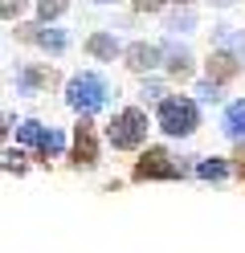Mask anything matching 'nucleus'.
I'll return each instance as SVG.
<instances>
[{
  "label": "nucleus",
  "instance_id": "obj_19",
  "mask_svg": "<svg viewBox=\"0 0 245 253\" xmlns=\"http://www.w3.org/2000/svg\"><path fill=\"white\" fill-rule=\"evenodd\" d=\"M196 94H200L204 102H217V98H221V90H217V82H204V86L196 90Z\"/></svg>",
  "mask_w": 245,
  "mask_h": 253
},
{
  "label": "nucleus",
  "instance_id": "obj_9",
  "mask_svg": "<svg viewBox=\"0 0 245 253\" xmlns=\"http://www.w3.org/2000/svg\"><path fill=\"white\" fill-rule=\"evenodd\" d=\"M159 57H168V70L176 78H188L192 74V53L184 49V45H168V49H159Z\"/></svg>",
  "mask_w": 245,
  "mask_h": 253
},
{
  "label": "nucleus",
  "instance_id": "obj_22",
  "mask_svg": "<svg viewBox=\"0 0 245 253\" xmlns=\"http://www.w3.org/2000/svg\"><path fill=\"white\" fill-rule=\"evenodd\" d=\"M4 131H8V119H0V139H4Z\"/></svg>",
  "mask_w": 245,
  "mask_h": 253
},
{
  "label": "nucleus",
  "instance_id": "obj_12",
  "mask_svg": "<svg viewBox=\"0 0 245 253\" xmlns=\"http://www.w3.org/2000/svg\"><path fill=\"white\" fill-rule=\"evenodd\" d=\"M33 37H37V45L49 49V53H61L65 49V33H61V29H41V33H33Z\"/></svg>",
  "mask_w": 245,
  "mask_h": 253
},
{
  "label": "nucleus",
  "instance_id": "obj_21",
  "mask_svg": "<svg viewBox=\"0 0 245 253\" xmlns=\"http://www.w3.org/2000/svg\"><path fill=\"white\" fill-rule=\"evenodd\" d=\"M237 171H241V176H245V147L237 151Z\"/></svg>",
  "mask_w": 245,
  "mask_h": 253
},
{
  "label": "nucleus",
  "instance_id": "obj_20",
  "mask_svg": "<svg viewBox=\"0 0 245 253\" xmlns=\"http://www.w3.org/2000/svg\"><path fill=\"white\" fill-rule=\"evenodd\" d=\"M135 8L139 12H155V8H163V0H135Z\"/></svg>",
  "mask_w": 245,
  "mask_h": 253
},
{
  "label": "nucleus",
  "instance_id": "obj_10",
  "mask_svg": "<svg viewBox=\"0 0 245 253\" xmlns=\"http://www.w3.org/2000/svg\"><path fill=\"white\" fill-rule=\"evenodd\" d=\"M86 49H90L94 57H102V61H114V53H119V41H114L110 33H94V37L86 41Z\"/></svg>",
  "mask_w": 245,
  "mask_h": 253
},
{
  "label": "nucleus",
  "instance_id": "obj_5",
  "mask_svg": "<svg viewBox=\"0 0 245 253\" xmlns=\"http://www.w3.org/2000/svg\"><path fill=\"white\" fill-rule=\"evenodd\" d=\"M98 160V143H94V123L82 115V123H78V131H74V164H94Z\"/></svg>",
  "mask_w": 245,
  "mask_h": 253
},
{
  "label": "nucleus",
  "instance_id": "obj_6",
  "mask_svg": "<svg viewBox=\"0 0 245 253\" xmlns=\"http://www.w3.org/2000/svg\"><path fill=\"white\" fill-rule=\"evenodd\" d=\"M135 176L139 180H172L176 176V164H168V155H163V151H147L143 160L135 164Z\"/></svg>",
  "mask_w": 245,
  "mask_h": 253
},
{
  "label": "nucleus",
  "instance_id": "obj_16",
  "mask_svg": "<svg viewBox=\"0 0 245 253\" xmlns=\"http://www.w3.org/2000/svg\"><path fill=\"white\" fill-rule=\"evenodd\" d=\"M29 8V0H0V17H21Z\"/></svg>",
  "mask_w": 245,
  "mask_h": 253
},
{
  "label": "nucleus",
  "instance_id": "obj_15",
  "mask_svg": "<svg viewBox=\"0 0 245 253\" xmlns=\"http://www.w3.org/2000/svg\"><path fill=\"white\" fill-rule=\"evenodd\" d=\"M37 12H41L45 21H49V17H61V12H65V0H41Z\"/></svg>",
  "mask_w": 245,
  "mask_h": 253
},
{
  "label": "nucleus",
  "instance_id": "obj_23",
  "mask_svg": "<svg viewBox=\"0 0 245 253\" xmlns=\"http://www.w3.org/2000/svg\"><path fill=\"white\" fill-rule=\"evenodd\" d=\"M212 4H221V8H225V4H233V0H212Z\"/></svg>",
  "mask_w": 245,
  "mask_h": 253
},
{
  "label": "nucleus",
  "instance_id": "obj_4",
  "mask_svg": "<svg viewBox=\"0 0 245 253\" xmlns=\"http://www.w3.org/2000/svg\"><path fill=\"white\" fill-rule=\"evenodd\" d=\"M16 139H21V143H33L41 155H57L61 151V135L49 131V126H41V123H21L16 126Z\"/></svg>",
  "mask_w": 245,
  "mask_h": 253
},
{
  "label": "nucleus",
  "instance_id": "obj_8",
  "mask_svg": "<svg viewBox=\"0 0 245 253\" xmlns=\"http://www.w3.org/2000/svg\"><path fill=\"white\" fill-rule=\"evenodd\" d=\"M229 78H237V57L217 49L208 57V82H229Z\"/></svg>",
  "mask_w": 245,
  "mask_h": 253
},
{
  "label": "nucleus",
  "instance_id": "obj_7",
  "mask_svg": "<svg viewBox=\"0 0 245 253\" xmlns=\"http://www.w3.org/2000/svg\"><path fill=\"white\" fill-rule=\"evenodd\" d=\"M127 66L135 70V74H147V70H155V66H159V45L135 41V45L127 49Z\"/></svg>",
  "mask_w": 245,
  "mask_h": 253
},
{
  "label": "nucleus",
  "instance_id": "obj_3",
  "mask_svg": "<svg viewBox=\"0 0 245 253\" xmlns=\"http://www.w3.org/2000/svg\"><path fill=\"white\" fill-rule=\"evenodd\" d=\"M159 126L168 135H192L196 131V102H188V98H163L159 102Z\"/></svg>",
  "mask_w": 245,
  "mask_h": 253
},
{
  "label": "nucleus",
  "instance_id": "obj_2",
  "mask_svg": "<svg viewBox=\"0 0 245 253\" xmlns=\"http://www.w3.org/2000/svg\"><path fill=\"white\" fill-rule=\"evenodd\" d=\"M106 94H110V90H106V82H102L98 74H78L74 82L65 86V98H70V106H74V110H82V115L98 110V106L106 102Z\"/></svg>",
  "mask_w": 245,
  "mask_h": 253
},
{
  "label": "nucleus",
  "instance_id": "obj_25",
  "mask_svg": "<svg viewBox=\"0 0 245 253\" xmlns=\"http://www.w3.org/2000/svg\"><path fill=\"white\" fill-rule=\"evenodd\" d=\"M98 4H110V0H98Z\"/></svg>",
  "mask_w": 245,
  "mask_h": 253
},
{
  "label": "nucleus",
  "instance_id": "obj_13",
  "mask_svg": "<svg viewBox=\"0 0 245 253\" xmlns=\"http://www.w3.org/2000/svg\"><path fill=\"white\" fill-rule=\"evenodd\" d=\"M45 82H49V70H25V74H21V90H25V94H33V90L45 86Z\"/></svg>",
  "mask_w": 245,
  "mask_h": 253
},
{
  "label": "nucleus",
  "instance_id": "obj_1",
  "mask_svg": "<svg viewBox=\"0 0 245 253\" xmlns=\"http://www.w3.org/2000/svg\"><path fill=\"white\" fill-rule=\"evenodd\" d=\"M106 135H110V143L119 147V151L139 147L143 139H147V115H143V110H135V106H127V110H119V115L110 119Z\"/></svg>",
  "mask_w": 245,
  "mask_h": 253
},
{
  "label": "nucleus",
  "instance_id": "obj_17",
  "mask_svg": "<svg viewBox=\"0 0 245 253\" xmlns=\"http://www.w3.org/2000/svg\"><path fill=\"white\" fill-rule=\"evenodd\" d=\"M225 171H229V168H225L221 160H208V164H200V176H204V180H221Z\"/></svg>",
  "mask_w": 245,
  "mask_h": 253
},
{
  "label": "nucleus",
  "instance_id": "obj_24",
  "mask_svg": "<svg viewBox=\"0 0 245 253\" xmlns=\"http://www.w3.org/2000/svg\"><path fill=\"white\" fill-rule=\"evenodd\" d=\"M176 4H192V0H176Z\"/></svg>",
  "mask_w": 245,
  "mask_h": 253
},
{
  "label": "nucleus",
  "instance_id": "obj_11",
  "mask_svg": "<svg viewBox=\"0 0 245 253\" xmlns=\"http://www.w3.org/2000/svg\"><path fill=\"white\" fill-rule=\"evenodd\" d=\"M225 131L233 135V139H245V98L225 110Z\"/></svg>",
  "mask_w": 245,
  "mask_h": 253
},
{
  "label": "nucleus",
  "instance_id": "obj_18",
  "mask_svg": "<svg viewBox=\"0 0 245 253\" xmlns=\"http://www.w3.org/2000/svg\"><path fill=\"white\" fill-rule=\"evenodd\" d=\"M217 45H245V37L233 33V29H221V33H217Z\"/></svg>",
  "mask_w": 245,
  "mask_h": 253
},
{
  "label": "nucleus",
  "instance_id": "obj_14",
  "mask_svg": "<svg viewBox=\"0 0 245 253\" xmlns=\"http://www.w3.org/2000/svg\"><path fill=\"white\" fill-rule=\"evenodd\" d=\"M196 25V17H192V12L184 8V12H176V17L168 21V29H172V33H188V29Z\"/></svg>",
  "mask_w": 245,
  "mask_h": 253
}]
</instances>
